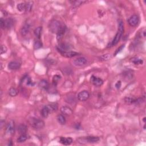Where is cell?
Wrapping results in <instances>:
<instances>
[{"instance_id": "cell-1", "label": "cell", "mask_w": 146, "mask_h": 146, "mask_svg": "<svg viewBox=\"0 0 146 146\" xmlns=\"http://www.w3.org/2000/svg\"><path fill=\"white\" fill-rule=\"evenodd\" d=\"M124 32V23L123 22L122 20H120L119 21L118 24V30L115 35L114 38L113 42H112V45L114 46L119 42L120 39H121L122 36Z\"/></svg>"}, {"instance_id": "cell-2", "label": "cell", "mask_w": 146, "mask_h": 146, "mask_svg": "<svg viewBox=\"0 0 146 146\" xmlns=\"http://www.w3.org/2000/svg\"><path fill=\"white\" fill-rule=\"evenodd\" d=\"M29 122L32 127H33V129L37 130L42 129L45 127V122H44L42 120L39 119L38 118H31L29 119Z\"/></svg>"}, {"instance_id": "cell-3", "label": "cell", "mask_w": 146, "mask_h": 146, "mask_svg": "<svg viewBox=\"0 0 146 146\" xmlns=\"http://www.w3.org/2000/svg\"><path fill=\"white\" fill-rule=\"evenodd\" d=\"M61 26L62 24L59 21L54 19L49 24V29L53 33H57Z\"/></svg>"}, {"instance_id": "cell-4", "label": "cell", "mask_w": 146, "mask_h": 146, "mask_svg": "<svg viewBox=\"0 0 146 146\" xmlns=\"http://www.w3.org/2000/svg\"><path fill=\"white\" fill-rule=\"evenodd\" d=\"M87 59L85 57H79L73 61V65L76 67H82L87 63Z\"/></svg>"}, {"instance_id": "cell-5", "label": "cell", "mask_w": 146, "mask_h": 146, "mask_svg": "<svg viewBox=\"0 0 146 146\" xmlns=\"http://www.w3.org/2000/svg\"><path fill=\"white\" fill-rule=\"evenodd\" d=\"M139 22V18L137 14L131 15L128 19V23L132 27H135L138 24Z\"/></svg>"}, {"instance_id": "cell-6", "label": "cell", "mask_w": 146, "mask_h": 146, "mask_svg": "<svg viewBox=\"0 0 146 146\" xmlns=\"http://www.w3.org/2000/svg\"><path fill=\"white\" fill-rule=\"evenodd\" d=\"M72 48V46L69 43H61L59 44V45L57 47V49L59 53L69 51Z\"/></svg>"}, {"instance_id": "cell-7", "label": "cell", "mask_w": 146, "mask_h": 146, "mask_svg": "<svg viewBox=\"0 0 146 146\" xmlns=\"http://www.w3.org/2000/svg\"><path fill=\"white\" fill-rule=\"evenodd\" d=\"M6 132L9 135H13L15 132L14 122L13 121H10L7 124L6 127Z\"/></svg>"}, {"instance_id": "cell-8", "label": "cell", "mask_w": 146, "mask_h": 146, "mask_svg": "<svg viewBox=\"0 0 146 146\" xmlns=\"http://www.w3.org/2000/svg\"><path fill=\"white\" fill-rule=\"evenodd\" d=\"M21 63L18 61H13L9 62L8 64L7 67L10 70H16L21 67Z\"/></svg>"}, {"instance_id": "cell-9", "label": "cell", "mask_w": 146, "mask_h": 146, "mask_svg": "<svg viewBox=\"0 0 146 146\" xmlns=\"http://www.w3.org/2000/svg\"><path fill=\"white\" fill-rule=\"evenodd\" d=\"M90 97V94L88 91L83 90L82 91L79 93L78 94L77 98L80 101H86Z\"/></svg>"}, {"instance_id": "cell-10", "label": "cell", "mask_w": 146, "mask_h": 146, "mask_svg": "<svg viewBox=\"0 0 146 146\" xmlns=\"http://www.w3.org/2000/svg\"><path fill=\"white\" fill-rule=\"evenodd\" d=\"M90 81L92 84H93L95 86L99 87L101 86L103 84V81L100 78L95 77L94 75L91 76Z\"/></svg>"}, {"instance_id": "cell-11", "label": "cell", "mask_w": 146, "mask_h": 146, "mask_svg": "<svg viewBox=\"0 0 146 146\" xmlns=\"http://www.w3.org/2000/svg\"><path fill=\"white\" fill-rule=\"evenodd\" d=\"M66 30V27L65 25H62L61 28L59 30V31H58L57 33V39L58 41H61V40L63 38V35L65 34Z\"/></svg>"}, {"instance_id": "cell-12", "label": "cell", "mask_w": 146, "mask_h": 146, "mask_svg": "<svg viewBox=\"0 0 146 146\" xmlns=\"http://www.w3.org/2000/svg\"><path fill=\"white\" fill-rule=\"evenodd\" d=\"M30 26L29 25V24L26 23L21 27V30H20V33H21L22 37H24V36H26L28 34V33L30 31Z\"/></svg>"}, {"instance_id": "cell-13", "label": "cell", "mask_w": 146, "mask_h": 146, "mask_svg": "<svg viewBox=\"0 0 146 146\" xmlns=\"http://www.w3.org/2000/svg\"><path fill=\"white\" fill-rule=\"evenodd\" d=\"M60 110H61L62 114L65 115L69 116L73 114V110H72V109L69 107L62 106Z\"/></svg>"}, {"instance_id": "cell-14", "label": "cell", "mask_w": 146, "mask_h": 146, "mask_svg": "<svg viewBox=\"0 0 146 146\" xmlns=\"http://www.w3.org/2000/svg\"><path fill=\"white\" fill-rule=\"evenodd\" d=\"M73 140L71 138H64L61 137L59 139V142L63 145L68 146L70 145L71 144L73 143Z\"/></svg>"}, {"instance_id": "cell-15", "label": "cell", "mask_w": 146, "mask_h": 146, "mask_svg": "<svg viewBox=\"0 0 146 146\" xmlns=\"http://www.w3.org/2000/svg\"><path fill=\"white\" fill-rule=\"evenodd\" d=\"M62 54V55L64 56V57L66 58H72L74 57H75L79 54V53H78L77 52L73 51H65V52H61L60 53Z\"/></svg>"}, {"instance_id": "cell-16", "label": "cell", "mask_w": 146, "mask_h": 146, "mask_svg": "<svg viewBox=\"0 0 146 146\" xmlns=\"http://www.w3.org/2000/svg\"><path fill=\"white\" fill-rule=\"evenodd\" d=\"M14 25V20L11 18L5 19V29H10Z\"/></svg>"}, {"instance_id": "cell-17", "label": "cell", "mask_w": 146, "mask_h": 146, "mask_svg": "<svg viewBox=\"0 0 146 146\" xmlns=\"http://www.w3.org/2000/svg\"><path fill=\"white\" fill-rule=\"evenodd\" d=\"M39 86L44 90H48L49 88V84L47 81L45 79H42L39 82Z\"/></svg>"}, {"instance_id": "cell-18", "label": "cell", "mask_w": 146, "mask_h": 146, "mask_svg": "<svg viewBox=\"0 0 146 146\" xmlns=\"http://www.w3.org/2000/svg\"><path fill=\"white\" fill-rule=\"evenodd\" d=\"M51 113L50 111V110L49 108H48L47 106H46L44 107L42 109L41 114V115L42 116L43 118H47L48 116H49V114Z\"/></svg>"}, {"instance_id": "cell-19", "label": "cell", "mask_w": 146, "mask_h": 146, "mask_svg": "<svg viewBox=\"0 0 146 146\" xmlns=\"http://www.w3.org/2000/svg\"><path fill=\"white\" fill-rule=\"evenodd\" d=\"M18 131L20 134H26L27 131V127L25 125H21L18 127Z\"/></svg>"}, {"instance_id": "cell-20", "label": "cell", "mask_w": 146, "mask_h": 146, "mask_svg": "<svg viewBox=\"0 0 146 146\" xmlns=\"http://www.w3.org/2000/svg\"><path fill=\"white\" fill-rule=\"evenodd\" d=\"M42 26L37 27L34 30V35L38 39H40V38H41V36L42 34Z\"/></svg>"}, {"instance_id": "cell-21", "label": "cell", "mask_w": 146, "mask_h": 146, "mask_svg": "<svg viewBox=\"0 0 146 146\" xmlns=\"http://www.w3.org/2000/svg\"><path fill=\"white\" fill-rule=\"evenodd\" d=\"M42 42L41 41V40H39V39L37 38L34 40V49H39L42 47Z\"/></svg>"}, {"instance_id": "cell-22", "label": "cell", "mask_w": 146, "mask_h": 146, "mask_svg": "<svg viewBox=\"0 0 146 146\" xmlns=\"http://www.w3.org/2000/svg\"><path fill=\"white\" fill-rule=\"evenodd\" d=\"M57 120L59 123L61 125H65L66 122V118L65 116L62 114H60L58 115Z\"/></svg>"}, {"instance_id": "cell-23", "label": "cell", "mask_w": 146, "mask_h": 146, "mask_svg": "<svg viewBox=\"0 0 146 146\" xmlns=\"http://www.w3.org/2000/svg\"><path fill=\"white\" fill-rule=\"evenodd\" d=\"M34 2L33 1H28L26 3V9L25 11L26 13H29L31 11L32 9H33Z\"/></svg>"}, {"instance_id": "cell-24", "label": "cell", "mask_w": 146, "mask_h": 146, "mask_svg": "<svg viewBox=\"0 0 146 146\" xmlns=\"http://www.w3.org/2000/svg\"><path fill=\"white\" fill-rule=\"evenodd\" d=\"M9 94L11 97H15L18 94V90L15 87H11L10 89L9 90Z\"/></svg>"}, {"instance_id": "cell-25", "label": "cell", "mask_w": 146, "mask_h": 146, "mask_svg": "<svg viewBox=\"0 0 146 146\" xmlns=\"http://www.w3.org/2000/svg\"><path fill=\"white\" fill-rule=\"evenodd\" d=\"M28 139V136L26 134H21L18 137V138L17 139V141L18 143H23L26 141Z\"/></svg>"}, {"instance_id": "cell-26", "label": "cell", "mask_w": 146, "mask_h": 146, "mask_svg": "<svg viewBox=\"0 0 146 146\" xmlns=\"http://www.w3.org/2000/svg\"><path fill=\"white\" fill-rule=\"evenodd\" d=\"M131 62L135 65H142L143 63V59L138 57H134L131 59Z\"/></svg>"}, {"instance_id": "cell-27", "label": "cell", "mask_w": 146, "mask_h": 146, "mask_svg": "<svg viewBox=\"0 0 146 146\" xmlns=\"http://www.w3.org/2000/svg\"><path fill=\"white\" fill-rule=\"evenodd\" d=\"M17 9H18V10L21 11V12H23L24 11H25L26 3L21 2V3H19L18 4Z\"/></svg>"}, {"instance_id": "cell-28", "label": "cell", "mask_w": 146, "mask_h": 146, "mask_svg": "<svg viewBox=\"0 0 146 146\" xmlns=\"http://www.w3.org/2000/svg\"><path fill=\"white\" fill-rule=\"evenodd\" d=\"M48 108H49L50 110V113H53V112H54L55 111H57V110L58 109V106L56 104L53 103V104H50V105H47Z\"/></svg>"}, {"instance_id": "cell-29", "label": "cell", "mask_w": 146, "mask_h": 146, "mask_svg": "<svg viewBox=\"0 0 146 146\" xmlns=\"http://www.w3.org/2000/svg\"><path fill=\"white\" fill-rule=\"evenodd\" d=\"M71 4L73 5V6L74 7H78L79 6L82 5L83 3L86 2V1H73L71 2Z\"/></svg>"}, {"instance_id": "cell-30", "label": "cell", "mask_w": 146, "mask_h": 146, "mask_svg": "<svg viewBox=\"0 0 146 146\" xmlns=\"http://www.w3.org/2000/svg\"><path fill=\"white\" fill-rule=\"evenodd\" d=\"M111 58V55L110 54H104L102 55L101 57H100V59H101V61H108V60L110 59Z\"/></svg>"}, {"instance_id": "cell-31", "label": "cell", "mask_w": 146, "mask_h": 146, "mask_svg": "<svg viewBox=\"0 0 146 146\" xmlns=\"http://www.w3.org/2000/svg\"><path fill=\"white\" fill-rule=\"evenodd\" d=\"M136 101H137V99L132 98H130V97H126L125 98V101L129 104L135 103Z\"/></svg>"}, {"instance_id": "cell-32", "label": "cell", "mask_w": 146, "mask_h": 146, "mask_svg": "<svg viewBox=\"0 0 146 146\" xmlns=\"http://www.w3.org/2000/svg\"><path fill=\"white\" fill-rule=\"evenodd\" d=\"M61 79V77H60L59 75H56L55 76H54V78H53V84L54 85L56 86L57 85V83L58 82L59 80Z\"/></svg>"}, {"instance_id": "cell-33", "label": "cell", "mask_w": 146, "mask_h": 146, "mask_svg": "<svg viewBox=\"0 0 146 146\" xmlns=\"http://www.w3.org/2000/svg\"><path fill=\"white\" fill-rule=\"evenodd\" d=\"M125 45H121V46H120L118 49L117 50L115 51V53H114V55L115 56V55H117L118 54L119 52H121L122 50L124 49V47H125Z\"/></svg>"}, {"instance_id": "cell-34", "label": "cell", "mask_w": 146, "mask_h": 146, "mask_svg": "<svg viewBox=\"0 0 146 146\" xmlns=\"http://www.w3.org/2000/svg\"><path fill=\"white\" fill-rule=\"evenodd\" d=\"M7 47L5 46V45H2L1 47V54H3L5 53L7 51Z\"/></svg>"}, {"instance_id": "cell-35", "label": "cell", "mask_w": 146, "mask_h": 146, "mask_svg": "<svg viewBox=\"0 0 146 146\" xmlns=\"http://www.w3.org/2000/svg\"><path fill=\"white\" fill-rule=\"evenodd\" d=\"M0 26H1V29H5V19H3L2 18H1V19H0Z\"/></svg>"}, {"instance_id": "cell-36", "label": "cell", "mask_w": 146, "mask_h": 146, "mask_svg": "<svg viewBox=\"0 0 146 146\" xmlns=\"http://www.w3.org/2000/svg\"><path fill=\"white\" fill-rule=\"evenodd\" d=\"M121 81H118L117 83H116V85H115L116 88L118 89H119L120 87H121Z\"/></svg>"}, {"instance_id": "cell-37", "label": "cell", "mask_w": 146, "mask_h": 146, "mask_svg": "<svg viewBox=\"0 0 146 146\" xmlns=\"http://www.w3.org/2000/svg\"><path fill=\"white\" fill-rule=\"evenodd\" d=\"M5 121H3V120H1V122H0V127H1V129H2L3 127L5 126Z\"/></svg>"}, {"instance_id": "cell-38", "label": "cell", "mask_w": 146, "mask_h": 146, "mask_svg": "<svg viewBox=\"0 0 146 146\" xmlns=\"http://www.w3.org/2000/svg\"><path fill=\"white\" fill-rule=\"evenodd\" d=\"M143 121H144V122H146V118H143Z\"/></svg>"}]
</instances>
